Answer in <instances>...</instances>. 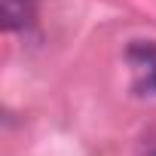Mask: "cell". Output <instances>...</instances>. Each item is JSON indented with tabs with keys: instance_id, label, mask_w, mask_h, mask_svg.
<instances>
[{
	"instance_id": "obj_2",
	"label": "cell",
	"mask_w": 156,
	"mask_h": 156,
	"mask_svg": "<svg viewBox=\"0 0 156 156\" xmlns=\"http://www.w3.org/2000/svg\"><path fill=\"white\" fill-rule=\"evenodd\" d=\"M0 19L6 34H25L37 22V0H0Z\"/></svg>"
},
{
	"instance_id": "obj_3",
	"label": "cell",
	"mask_w": 156,
	"mask_h": 156,
	"mask_svg": "<svg viewBox=\"0 0 156 156\" xmlns=\"http://www.w3.org/2000/svg\"><path fill=\"white\" fill-rule=\"evenodd\" d=\"M147 156H156V147H153V150H147Z\"/></svg>"
},
{
	"instance_id": "obj_1",
	"label": "cell",
	"mask_w": 156,
	"mask_h": 156,
	"mask_svg": "<svg viewBox=\"0 0 156 156\" xmlns=\"http://www.w3.org/2000/svg\"><path fill=\"white\" fill-rule=\"evenodd\" d=\"M126 61L132 67V92L138 98L156 95V43L132 40L126 46Z\"/></svg>"
}]
</instances>
